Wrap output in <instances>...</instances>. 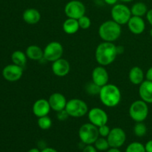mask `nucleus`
I'll use <instances>...</instances> for the list:
<instances>
[{
  "label": "nucleus",
  "instance_id": "nucleus-24",
  "mask_svg": "<svg viewBox=\"0 0 152 152\" xmlns=\"http://www.w3.org/2000/svg\"><path fill=\"white\" fill-rule=\"evenodd\" d=\"M11 60L13 64L23 68L27 63L28 56L26 53L22 50H15L11 54Z\"/></svg>",
  "mask_w": 152,
  "mask_h": 152
},
{
  "label": "nucleus",
  "instance_id": "nucleus-25",
  "mask_svg": "<svg viewBox=\"0 0 152 152\" xmlns=\"http://www.w3.org/2000/svg\"><path fill=\"white\" fill-rule=\"evenodd\" d=\"M37 125L42 130H48L52 126V120L48 115L39 117L37 120Z\"/></svg>",
  "mask_w": 152,
  "mask_h": 152
},
{
  "label": "nucleus",
  "instance_id": "nucleus-27",
  "mask_svg": "<svg viewBox=\"0 0 152 152\" xmlns=\"http://www.w3.org/2000/svg\"><path fill=\"white\" fill-rule=\"evenodd\" d=\"M94 146L98 151H105L109 149L110 145L108 142V140L105 137H99L94 142Z\"/></svg>",
  "mask_w": 152,
  "mask_h": 152
},
{
  "label": "nucleus",
  "instance_id": "nucleus-1",
  "mask_svg": "<svg viewBox=\"0 0 152 152\" xmlns=\"http://www.w3.org/2000/svg\"><path fill=\"white\" fill-rule=\"evenodd\" d=\"M118 55L117 46L114 42H102L99 44L95 50V59L97 63L102 66L111 65Z\"/></svg>",
  "mask_w": 152,
  "mask_h": 152
},
{
  "label": "nucleus",
  "instance_id": "nucleus-6",
  "mask_svg": "<svg viewBox=\"0 0 152 152\" xmlns=\"http://www.w3.org/2000/svg\"><path fill=\"white\" fill-rule=\"evenodd\" d=\"M99 136L98 127L91 123H84L79 129V137L86 145L94 144Z\"/></svg>",
  "mask_w": 152,
  "mask_h": 152
},
{
  "label": "nucleus",
  "instance_id": "nucleus-26",
  "mask_svg": "<svg viewBox=\"0 0 152 152\" xmlns=\"http://www.w3.org/2000/svg\"><path fill=\"white\" fill-rule=\"evenodd\" d=\"M134 134L137 137H144L147 133V127L146 125L143 122H140V123H136V124L134 126Z\"/></svg>",
  "mask_w": 152,
  "mask_h": 152
},
{
  "label": "nucleus",
  "instance_id": "nucleus-8",
  "mask_svg": "<svg viewBox=\"0 0 152 152\" xmlns=\"http://www.w3.org/2000/svg\"><path fill=\"white\" fill-rule=\"evenodd\" d=\"M43 51H44V59L48 62H53L62 58L64 48L60 42L53 41L49 42L45 47Z\"/></svg>",
  "mask_w": 152,
  "mask_h": 152
},
{
  "label": "nucleus",
  "instance_id": "nucleus-31",
  "mask_svg": "<svg viewBox=\"0 0 152 152\" xmlns=\"http://www.w3.org/2000/svg\"><path fill=\"white\" fill-rule=\"evenodd\" d=\"M98 131H99V136L102 137L107 138V137L109 134L110 132H111V129L108 126L106 125H103V126H100L98 128Z\"/></svg>",
  "mask_w": 152,
  "mask_h": 152
},
{
  "label": "nucleus",
  "instance_id": "nucleus-33",
  "mask_svg": "<svg viewBox=\"0 0 152 152\" xmlns=\"http://www.w3.org/2000/svg\"><path fill=\"white\" fill-rule=\"evenodd\" d=\"M83 152H97V149L92 145H86V146L83 148Z\"/></svg>",
  "mask_w": 152,
  "mask_h": 152
},
{
  "label": "nucleus",
  "instance_id": "nucleus-4",
  "mask_svg": "<svg viewBox=\"0 0 152 152\" xmlns=\"http://www.w3.org/2000/svg\"><path fill=\"white\" fill-rule=\"evenodd\" d=\"M148 103L142 99L135 100L129 107V115L130 117L136 123L144 122L147 119L148 115Z\"/></svg>",
  "mask_w": 152,
  "mask_h": 152
},
{
  "label": "nucleus",
  "instance_id": "nucleus-36",
  "mask_svg": "<svg viewBox=\"0 0 152 152\" xmlns=\"http://www.w3.org/2000/svg\"><path fill=\"white\" fill-rule=\"evenodd\" d=\"M145 148L146 152H152V140L146 142L145 145Z\"/></svg>",
  "mask_w": 152,
  "mask_h": 152
},
{
  "label": "nucleus",
  "instance_id": "nucleus-39",
  "mask_svg": "<svg viewBox=\"0 0 152 152\" xmlns=\"http://www.w3.org/2000/svg\"><path fill=\"white\" fill-rule=\"evenodd\" d=\"M117 53H118V54H120V53H122L123 51H124V48H123L121 45L117 46Z\"/></svg>",
  "mask_w": 152,
  "mask_h": 152
},
{
  "label": "nucleus",
  "instance_id": "nucleus-40",
  "mask_svg": "<svg viewBox=\"0 0 152 152\" xmlns=\"http://www.w3.org/2000/svg\"><path fill=\"white\" fill-rule=\"evenodd\" d=\"M106 152H121L120 150H119V148H111L107 150Z\"/></svg>",
  "mask_w": 152,
  "mask_h": 152
},
{
  "label": "nucleus",
  "instance_id": "nucleus-13",
  "mask_svg": "<svg viewBox=\"0 0 152 152\" xmlns=\"http://www.w3.org/2000/svg\"><path fill=\"white\" fill-rule=\"evenodd\" d=\"M91 80L93 83L99 86V87H102L108 84L109 75L105 66L99 65L94 68L91 73Z\"/></svg>",
  "mask_w": 152,
  "mask_h": 152
},
{
  "label": "nucleus",
  "instance_id": "nucleus-3",
  "mask_svg": "<svg viewBox=\"0 0 152 152\" xmlns=\"http://www.w3.org/2000/svg\"><path fill=\"white\" fill-rule=\"evenodd\" d=\"M122 34L121 25L113 19L102 22L98 29V34L103 42H114Z\"/></svg>",
  "mask_w": 152,
  "mask_h": 152
},
{
  "label": "nucleus",
  "instance_id": "nucleus-21",
  "mask_svg": "<svg viewBox=\"0 0 152 152\" xmlns=\"http://www.w3.org/2000/svg\"><path fill=\"white\" fill-rule=\"evenodd\" d=\"M28 59L33 61H39L44 59V51L39 46L37 45H31L26 48L25 50Z\"/></svg>",
  "mask_w": 152,
  "mask_h": 152
},
{
  "label": "nucleus",
  "instance_id": "nucleus-10",
  "mask_svg": "<svg viewBox=\"0 0 152 152\" xmlns=\"http://www.w3.org/2000/svg\"><path fill=\"white\" fill-rule=\"evenodd\" d=\"M107 140L111 148H120L124 145L126 140L125 131L120 127H115L111 129Z\"/></svg>",
  "mask_w": 152,
  "mask_h": 152
},
{
  "label": "nucleus",
  "instance_id": "nucleus-16",
  "mask_svg": "<svg viewBox=\"0 0 152 152\" xmlns=\"http://www.w3.org/2000/svg\"><path fill=\"white\" fill-rule=\"evenodd\" d=\"M51 110L48 99H39L34 103L32 107L33 114L37 117H42L48 115Z\"/></svg>",
  "mask_w": 152,
  "mask_h": 152
},
{
  "label": "nucleus",
  "instance_id": "nucleus-37",
  "mask_svg": "<svg viewBox=\"0 0 152 152\" xmlns=\"http://www.w3.org/2000/svg\"><path fill=\"white\" fill-rule=\"evenodd\" d=\"M105 3L108 5H111V6H114V4H117V1L118 0H104Z\"/></svg>",
  "mask_w": 152,
  "mask_h": 152
},
{
  "label": "nucleus",
  "instance_id": "nucleus-43",
  "mask_svg": "<svg viewBox=\"0 0 152 152\" xmlns=\"http://www.w3.org/2000/svg\"><path fill=\"white\" fill-rule=\"evenodd\" d=\"M149 34H150V36H151V37H152V28H151V30L149 31Z\"/></svg>",
  "mask_w": 152,
  "mask_h": 152
},
{
  "label": "nucleus",
  "instance_id": "nucleus-41",
  "mask_svg": "<svg viewBox=\"0 0 152 152\" xmlns=\"http://www.w3.org/2000/svg\"><path fill=\"white\" fill-rule=\"evenodd\" d=\"M28 152H41V151H40L38 148H31L29 151H28Z\"/></svg>",
  "mask_w": 152,
  "mask_h": 152
},
{
  "label": "nucleus",
  "instance_id": "nucleus-38",
  "mask_svg": "<svg viewBox=\"0 0 152 152\" xmlns=\"http://www.w3.org/2000/svg\"><path fill=\"white\" fill-rule=\"evenodd\" d=\"M41 152H58L56 149L53 148H50V147H47V148H45L42 150Z\"/></svg>",
  "mask_w": 152,
  "mask_h": 152
},
{
  "label": "nucleus",
  "instance_id": "nucleus-29",
  "mask_svg": "<svg viewBox=\"0 0 152 152\" xmlns=\"http://www.w3.org/2000/svg\"><path fill=\"white\" fill-rule=\"evenodd\" d=\"M100 88L101 87H99V86L95 84L92 81L91 83H87L86 86V92L90 95H99V91H100Z\"/></svg>",
  "mask_w": 152,
  "mask_h": 152
},
{
  "label": "nucleus",
  "instance_id": "nucleus-35",
  "mask_svg": "<svg viewBox=\"0 0 152 152\" xmlns=\"http://www.w3.org/2000/svg\"><path fill=\"white\" fill-rule=\"evenodd\" d=\"M145 78L147 80H149V81H152V67L149 68L148 69V71L145 73Z\"/></svg>",
  "mask_w": 152,
  "mask_h": 152
},
{
  "label": "nucleus",
  "instance_id": "nucleus-30",
  "mask_svg": "<svg viewBox=\"0 0 152 152\" xmlns=\"http://www.w3.org/2000/svg\"><path fill=\"white\" fill-rule=\"evenodd\" d=\"M79 25H80V28L83 30H87L88 29L91 25V21L90 18L88 16L84 15L83 16L80 17L78 19Z\"/></svg>",
  "mask_w": 152,
  "mask_h": 152
},
{
  "label": "nucleus",
  "instance_id": "nucleus-19",
  "mask_svg": "<svg viewBox=\"0 0 152 152\" xmlns=\"http://www.w3.org/2000/svg\"><path fill=\"white\" fill-rule=\"evenodd\" d=\"M22 19L28 25H36L41 19V13L37 9L28 8L24 11Z\"/></svg>",
  "mask_w": 152,
  "mask_h": 152
},
{
  "label": "nucleus",
  "instance_id": "nucleus-9",
  "mask_svg": "<svg viewBox=\"0 0 152 152\" xmlns=\"http://www.w3.org/2000/svg\"><path fill=\"white\" fill-rule=\"evenodd\" d=\"M86 6L79 0H71L65 6V14L68 18L79 19L86 14Z\"/></svg>",
  "mask_w": 152,
  "mask_h": 152
},
{
  "label": "nucleus",
  "instance_id": "nucleus-14",
  "mask_svg": "<svg viewBox=\"0 0 152 152\" xmlns=\"http://www.w3.org/2000/svg\"><path fill=\"white\" fill-rule=\"evenodd\" d=\"M51 69L52 72L56 77H64L69 74L71 71V65L68 60L60 58L52 62Z\"/></svg>",
  "mask_w": 152,
  "mask_h": 152
},
{
  "label": "nucleus",
  "instance_id": "nucleus-23",
  "mask_svg": "<svg viewBox=\"0 0 152 152\" xmlns=\"http://www.w3.org/2000/svg\"><path fill=\"white\" fill-rule=\"evenodd\" d=\"M148 10L147 5L142 1H138V2L134 3L131 7V12H132V16H140V17L145 16Z\"/></svg>",
  "mask_w": 152,
  "mask_h": 152
},
{
  "label": "nucleus",
  "instance_id": "nucleus-32",
  "mask_svg": "<svg viewBox=\"0 0 152 152\" xmlns=\"http://www.w3.org/2000/svg\"><path fill=\"white\" fill-rule=\"evenodd\" d=\"M68 117H69V115H68V114L67 113V111H65V109L57 112V118L58 120H61V121L67 120V119L68 118Z\"/></svg>",
  "mask_w": 152,
  "mask_h": 152
},
{
  "label": "nucleus",
  "instance_id": "nucleus-18",
  "mask_svg": "<svg viewBox=\"0 0 152 152\" xmlns=\"http://www.w3.org/2000/svg\"><path fill=\"white\" fill-rule=\"evenodd\" d=\"M139 96L142 100L152 104V81L144 80L139 86Z\"/></svg>",
  "mask_w": 152,
  "mask_h": 152
},
{
  "label": "nucleus",
  "instance_id": "nucleus-2",
  "mask_svg": "<svg viewBox=\"0 0 152 152\" xmlns=\"http://www.w3.org/2000/svg\"><path fill=\"white\" fill-rule=\"evenodd\" d=\"M99 96L101 102L105 106L114 108L120 104L122 94L120 88L116 85L108 83L101 87Z\"/></svg>",
  "mask_w": 152,
  "mask_h": 152
},
{
  "label": "nucleus",
  "instance_id": "nucleus-42",
  "mask_svg": "<svg viewBox=\"0 0 152 152\" xmlns=\"http://www.w3.org/2000/svg\"><path fill=\"white\" fill-rule=\"evenodd\" d=\"M120 1H123V2L124 3H129V2H131V1H132L133 0H120Z\"/></svg>",
  "mask_w": 152,
  "mask_h": 152
},
{
  "label": "nucleus",
  "instance_id": "nucleus-22",
  "mask_svg": "<svg viewBox=\"0 0 152 152\" xmlns=\"http://www.w3.org/2000/svg\"><path fill=\"white\" fill-rule=\"evenodd\" d=\"M78 19L68 18L62 24V29L67 34H74L80 30Z\"/></svg>",
  "mask_w": 152,
  "mask_h": 152
},
{
  "label": "nucleus",
  "instance_id": "nucleus-11",
  "mask_svg": "<svg viewBox=\"0 0 152 152\" xmlns=\"http://www.w3.org/2000/svg\"><path fill=\"white\" fill-rule=\"evenodd\" d=\"M88 117L89 122L96 127H100L106 125L108 121V116L103 109L98 107L92 108L88 112Z\"/></svg>",
  "mask_w": 152,
  "mask_h": 152
},
{
  "label": "nucleus",
  "instance_id": "nucleus-17",
  "mask_svg": "<svg viewBox=\"0 0 152 152\" xmlns=\"http://www.w3.org/2000/svg\"><path fill=\"white\" fill-rule=\"evenodd\" d=\"M128 28L132 34L140 35L145 29V22L142 17L132 16L127 23Z\"/></svg>",
  "mask_w": 152,
  "mask_h": 152
},
{
  "label": "nucleus",
  "instance_id": "nucleus-12",
  "mask_svg": "<svg viewBox=\"0 0 152 152\" xmlns=\"http://www.w3.org/2000/svg\"><path fill=\"white\" fill-rule=\"evenodd\" d=\"M23 74V68L15 64L7 65L2 70V76L7 81L16 82L20 80Z\"/></svg>",
  "mask_w": 152,
  "mask_h": 152
},
{
  "label": "nucleus",
  "instance_id": "nucleus-34",
  "mask_svg": "<svg viewBox=\"0 0 152 152\" xmlns=\"http://www.w3.org/2000/svg\"><path fill=\"white\" fill-rule=\"evenodd\" d=\"M145 16H146V19L148 22L152 26V9H150V10H148Z\"/></svg>",
  "mask_w": 152,
  "mask_h": 152
},
{
  "label": "nucleus",
  "instance_id": "nucleus-15",
  "mask_svg": "<svg viewBox=\"0 0 152 152\" xmlns=\"http://www.w3.org/2000/svg\"><path fill=\"white\" fill-rule=\"evenodd\" d=\"M48 102L50 108L56 112H59L65 109L68 101L62 94L56 92L49 96Z\"/></svg>",
  "mask_w": 152,
  "mask_h": 152
},
{
  "label": "nucleus",
  "instance_id": "nucleus-20",
  "mask_svg": "<svg viewBox=\"0 0 152 152\" xmlns=\"http://www.w3.org/2000/svg\"><path fill=\"white\" fill-rule=\"evenodd\" d=\"M145 74L140 67L134 66L131 68L129 73V78L131 83L135 86H140L144 81Z\"/></svg>",
  "mask_w": 152,
  "mask_h": 152
},
{
  "label": "nucleus",
  "instance_id": "nucleus-5",
  "mask_svg": "<svg viewBox=\"0 0 152 152\" xmlns=\"http://www.w3.org/2000/svg\"><path fill=\"white\" fill-rule=\"evenodd\" d=\"M65 111L69 117L80 118L84 117L88 112V106L85 101L81 99L74 98L67 102Z\"/></svg>",
  "mask_w": 152,
  "mask_h": 152
},
{
  "label": "nucleus",
  "instance_id": "nucleus-28",
  "mask_svg": "<svg viewBox=\"0 0 152 152\" xmlns=\"http://www.w3.org/2000/svg\"><path fill=\"white\" fill-rule=\"evenodd\" d=\"M126 152H146L145 145L141 142H133L129 144L126 149Z\"/></svg>",
  "mask_w": 152,
  "mask_h": 152
},
{
  "label": "nucleus",
  "instance_id": "nucleus-7",
  "mask_svg": "<svg viewBox=\"0 0 152 152\" xmlns=\"http://www.w3.org/2000/svg\"><path fill=\"white\" fill-rule=\"evenodd\" d=\"M112 19L119 25H127L132 16L131 8L124 4H116L112 6L111 10Z\"/></svg>",
  "mask_w": 152,
  "mask_h": 152
}]
</instances>
